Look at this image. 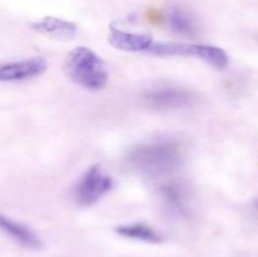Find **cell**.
<instances>
[{
  "instance_id": "1",
  "label": "cell",
  "mask_w": 258,
  "mask_h": 257,
  "mask_svg": "<svg viewBox=\"0 0 258 257\" xmlns=\"http://www.w3.org/2000/svg\"><path fill=\"white\" fill-rule=\"evenodd\" d=\"M184 160V148L174 140H156L141 144L127 154V165L145 176L158 178L175 171Z\"/></svg>"
},
{
  "instance_id": "2",
  "label": "cell",
  "mask_w": 258,
  "mask_h": 257,
  "mask_svg": "<svg viewBox=\"0 0 258 257\" xmlns=\"http://www.w3.org/2000/svg\"><path fill=\"white\" fill-rule=\"evenodd\" d=\"M66 76L87 90H102L108 82V71L105 62L93 50L77 47L71 50L63 65Z\"/></svg>"
},
{
  "instance_id": "3",
  "label": "cell",
  "mask_w": 258,
  "mask_h": 257,
  "mask_svg": "<svg viewBox=\"0 0 258 257\" xmlns=\"http://www.w3.org/2000/svg\"><path fill=\"white\" fill-rule=\"evenodd\" d=\"M148 52L156 55H181V57H196L204 60L213 67L222 68L228 66V55L223 49L214 45L194 44V43L154 42Z\"/></svg>"
},
{
  "instance_id": "4",
  "label": "cell",
  "mask_w": 258,
  "mask_h": 257,
  "mask_svg": "<svg viewBox=\"0 0 258 257\" xmlns=\"http://www.w3.org/2000/svg\"><path fill=\"white\" fill-rule=\"evenodd\" d=\"M113 179L95 164L81 176L75 188V198L81 206H92L112 189Z\"/></svg>"
},
{
  "instance_id": "5",
  "label": "cell",
  "mask_w": 258,
  "mask_h": 257,
  "mask_svg": "<svg viewBox=\"0 0 258 257\" xmlns=\"http://www.w3.org/2000/svg\"><path fill=\"white\" fill-rule=\"evenodd\" d=\"M144 100L150 107L156 110H176L191 103V93L183 88L166 87L151 90L145 93Z\"/></svg>"
},
{
  "instance_id": "6",
  "label": "cell",
  "mask_w": 258,
  "mask_h": 257,
  "mask_svg": "<svg viewBox=\"0 0 258 257\" xmlns=\"http://www.w3.org/2000/svg\"><path fill=\"white\" fill-rule=\"evenodd\" d=\"M47 70V62L42 57L0 63V82H17L42 75Z\"/></svg>"
},
{
  "instance_id": "7",
  "label": "cell",
  "mask_w": 258,
  "mask_h": 257,
  "mask_svg": "<svg viewBox=\"0 0 258 257\" xmlns=\"http://www.w3.org/2000/svg\"><path fill=\"white\" fill-rule=\"evenodd\" d=\"M160 199L164 206L176 216H185L189 211V196L186 188L178 181H169L160 186Z\"/></svg>"
},
{
  "instance_id": "8",
  "label": "cell",
  "mask_w": 258,
  "mask_h": 257,
  "mask_svg": "<svg viewBox=\"0 0 258 257\" xmlns=\"http://www.w3.org/2000/svg\"><path fill=\"white\" fill-rule=\"evenodd\" d=\"M33 30L55 39H71L77 33V25L68 20L55 17H44L39 20L29 23Z\"/></svg>"
},
{
  "instance_id": "9",
  "label": "cell",
  "mask_w": 258,
  "mask_h": 257,
  "mask_svg": "<svg viewBox=\"0 0 258 257\" xmlns=\"http://www.w3.org/2000/svg\"><path fill=\"white\" fill-rule=\"evenodd\" d=\"M108 42L116 49L125 50V52H144L149 50L153 44V39L148 34H139V33H128L112 28Z\"/></svg>"
},
{
  "instance_id": "10",
  "label": "cell",
  "mask_w": 258,
  "mask_h": 257,
  "mask_svg": "<svg viewBox=\"0 0 258 257\" xmlns=\"http://www.w3.org/2000/svg\"><path fill=\"white\" fill-rule=\"evenodd\" d=\"M0 229L25 248L39 249L42 247L40 238L29 227L18 223V222L3 216V214H0Z\"/></svg>"
},
{
  "instance_id": "11",
  "label": "cell",
  "mask_w": 258,
  "mask_h": 257,
  "mask_svg": "<svg viewBox=\"0 0 258 257\" xmlns=\"http://www.w3.org/2000/svg\"><path fill=\"white\" fill-rule=\"evenodd\" d=\"M116 232L126 238H134L138 241L149 242V243H160L164 239L155 228L145 223L123 224V226L117 227Z\"/></svg>"
},
{
  "instance_id": "12",
  "label": "cell",
  "mask_w": 258,
  "mask_h": 257,
  "mask_svg": "<svg viewBox=\"0 0 258 257\" xmlns=\"http://www.w3.org/2000/svg\"><path fill=\"white\" fill-rule=\"evenodd\" d=\"M169 27L176 34L193 37L197 34V25L193 18L180 8H173L168 14Z\"/></svg>"
}]
</instances>
